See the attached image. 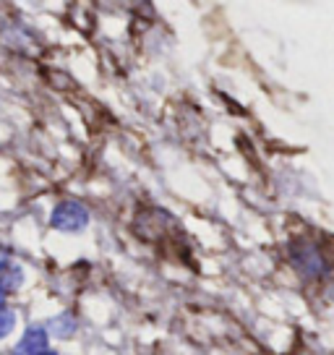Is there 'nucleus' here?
I'll list each match as a JSON object with an SVG mask.
<instances>
[{"mask_svg":"<svg viewBox=\"0 0 334 355\" xmlns=\"http://www.w3.org/2000/svg\"><path fill=\"white\" fill-rule=\"evenodd\" d=\"M290 261H292V266L301 272L303 277L308 279L322 277V275H326V269H329L322 251L313 243H308V241H295V243L290 245Z\"/></svg>","mask_w":334,"mask_h":355,"instance_id":"nucleus-1","label":"nucleus"},{"mask_svg":"<svg viewBox=\"0 0 334 355\" xmlns=\"http://www.w3.org/2000/svg\"><path fill=\"white\" fill-rule=\"evenodd\" d=\"M87 222H89V211L78 201H63L53 211V227L63 230V233H78L87 227Z\"/></svg>","mask_w":334,"mask_h":355,"instance_id":"nucleus-2","label":"nucleus"},{"mask_svg":"<svg viewBox=\"0 0 334 355\" xmlns=\"http://www.w3.org/2000/svg\"><path fill=\"white\" fill-rule=\"evenodd\" d=\"M47 353V332L39 327L26 329V334L21 337V343L16 345L13 355H42Z\"/></svg>","mask_w":334,"mask_h":355,"instance_id":"nucleus-3","label":"nucleus"},{"mask_svg":"<svg viewBox=\"0 0 334 355\" xmlns=\"http://www.w3.org/2000/svg\"><path fill=\"white\" fill-rule=\"evenodd\" d=\"M21 282H24V272L19 269V264H13V261H0V290H3V293L21 288Z\"/></svg>","mask_w":334,"mask_h":355,"instance_id":"nucleus-4","label":"nucleus"},{"mask_svg":"<svg viewBox=\"0 0 334 355\" xmlns=\"http://www.w3.org/2000/svg\"><path fill=\"white\" fill-rule=\"evenodd\" d=\"M50 329H53L58 337H71L73 329H76V322H73L71 316H60V319H55V322L50 324Z\"/></svg>","mask_w":334,"mask_h":355,"instance_id":"nucleus-5","label":"nucleus"},{"mask_svg":"<svg viewBox=\"0 0 334 355\" xmlns=\"http://www.w3.org/2000/svg\"><path fill=\"white\" fill-rule=\"evenodd\" d=\"M13 327H16V313L11 309H0V337L11 334Z\"/></svg>","mask_w":334,"mask_h":355,"instance_id":"nucleus-6","label":"nucleus"},{"mask_svg":"<svg viewBox=\"0 0 334 355\" xmlns=\"http://www.w3.org/2000/svg\"><path fill=\"white\" fill-rule=\"evenodd\" d=\"M6 295H8V293H3V290H0V309H6Z\"/></svg>","mask_w":334,"mask_h":355,"instance_id":"nucleus-7","label":"nucleus"},{"mask_svg":"<svg viewBox=\"0 0 334 355\" xmlns=\"http://www.w3.org/2000/svg\"><path fill=\"white\" fill-rule=\"evenodd\" d=\"M42 355H55V353H50V350H47V353H42Z\"/></svg>","mask_w":334,"mask_h":355,"instance_id":"nucleus-8","label":"nucleus"}]
</instances>
